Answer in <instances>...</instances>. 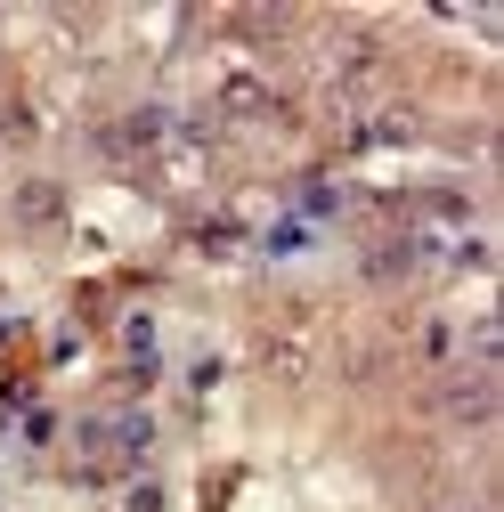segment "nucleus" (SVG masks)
<instances>
[{
	"mask_svg": "<svg viewBox=\"0 0 504 512\" xmlns=\"http://www.w3.org/2000/svg\"><path fill=\"white\" fill-rule=\"evenodd\" d=\"M439 415H448V423H488V415H496L488 374H480V366H472V374H456L448 391H439Z\"/></svg>",
	"mask_w": 504,
	"mask_h": 512,
	"instance_id": "f257e3e1",
	"label": "nucleus"
},
{
	"mask_svg": "<svg viewBox=\"0 0 504 512\" xmlns=\"http://www.w3.org/2000/svg\"><path fill=\"white\" fill-rule=\"evenodd\" d=\"M415 269V244H383V252H366V277L374 285H391V277H407Z\"/></svg>",
	"mask_w": 504,
	"mask_h": 512,
	"instance_id": "f03ea898",
	"label": "nucleus"
},
{
	"mask_svg": "<svg viewBox=\"0 0 504 512\" xmlns=\"http://www.w3.org/2000/svg\"><path fill=\"white\" fill-rule=\"evenodd\" d=\"M17 220H25V228L57 220V187H25V196H17Z\"/></svg>",
	"mask_w": 504,
	"mask_h": 512,
	"instance_id": "7ed1b4c3",
	"label": "nucleus"
},
{
	"mask_svg": "<svg viewBox=\"0 0 504 512\" xmlns=\"http://www.w3.org/2000/svg\"><path fill=\"white\" fill-rule=\"evenodd\" d=\"M147 447H155V423L131 415V423H122V456H147Z\"/></svg>",
	"mask_w": 504,
	"mask_h": 512,
	"instance_id": "20e7f679",
	"label": "nucleus"
},
{
	"mask_svg": "<svg viewBox=\"0 0 504 512\" xmlns=\"http://www.w3.org/2000/svg\"><path fill=\"white\" fill-rule=\"evenodd\" d=\"M301 244H309L301 220H277V228H269V252H301Z\"/></svg>",
	"mask_w": 504,
	"mask_h": 512,
	"instance_id": "39448f33",
	"label": "nucleus"
},
{
	"mask_svg": "<svg viewBox=\"0 0 504 512\" xmlns=\"http://www.w3.org/2000/svg\"><path fill=\"white\" fill-rule=\"evenodd\" d=\"M25 439H33V447H49V439H57V415H49V407H33V415H25Z\"/></svg>",
	"mask_w": 504,
	"mask_h": 512,
	"instance_id": "423d86ee",
	"label": "nucleus"
},
{
	"mask_svg": "<svg viewBox=\"0 0 504 512\" xmlns=\"http://www.w3.org/2000/svg\"><path fill=\"white\" fill-rule=\"evenodd\" d=\"M131 512H163V488L147 480V488H131Z\"/></svg>",
	"mask_w": 504,
	"mask_h": 512,
	"instance_id": "0eeeda50",
	"label": "nucleus"
}]
</instances>
